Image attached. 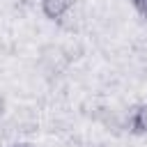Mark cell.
Masks as SVG:
<instances>
[{"mask_svg": "<svg viewBox=\"0 0 147 147\" xmlns=\"http://www.w3.org/2000/svg\"><path fill=\"white\" fill-rule=\"evenodd\" d=\"M131 5L142 18H147V0H131Z\"/></svg>", "mask_w": 147, "mask_h": 147, "instance_id": "3957f363", "label": "cell"}, {"mask_svg": "<svg viewBox=\"0 0 147 147\" xmlns=\"http://www.w3.org/2000/svg\"><path fill=\"white\" fill-rule=\"evenodd\" d=\"M2 110H5V99L0 96V113H2Z\"/></svg>", "mask_w": 147, "mask_h": 147, "instance_id": "5b68a950", "label": "cell"}, {"mask_svg": "<svg viewBox=\"0 0 147 147\" xmlns=\"http://www.w3.org/2000/svg\"><path fill=\"white\" fill-rule=\"evenodd\" d=\"M9 147H32V145H28V142H16V145H9Z\"/></svg>", "mask_w": 147, "mask_h": 147, "instance_id": "277c9868", "label": "cell"}, {"mask_svg": "<svg viewBox=\"0 0 147 147\" xmlns=\"http://www.w3.org/2000/svg\"><path fill=\"white\" fill-rule=\"evenodd\" d=\"M74 7V0H41V11L46 18H62L69 9Z\"/></svg>", "mask_w": 147, "mask_h": 147, "instance_id": "6da1fadb", "label": "cell"}, {"mask_svg": "<svg viewBox=\"0 0 147 147\" xmlns=\"http://www.w3.org/2000/svg\"><path fill=\"white\" fill-rule=\"evenodd\" d=\"M129 126L133 133H147V101L133 110V115L129 117Z\"/></svg>", "mask_w": 147, "mask_h": 147, "instance_id": "7a4b0ae2", "label": "cell"}]
</instances>
